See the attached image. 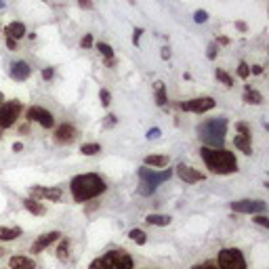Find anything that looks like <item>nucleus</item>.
Listing matches in <instances>:
<instances>
[{
	"mask_svg": "<svg viewBox=\"0 0 269 269\" xmlns=\"http://www.w3.org/2000/svg\"><path fill=\"white\" fill-rule=\"evenodd\" d=\"M107 189V183L101 175L97 173H84V175H76L69 181V191L76 202L84 204L89 200H95L97 196H101Z\"/></svg>",
	"mask_w": 269,
	"mask_h": 269,
	"instance_id": "f257e3e1",
	"label": "nucleus"
},
{
	"mask_svg": "<svg viewBox=\"0 0 269 269\" xmlns=\"http://www.w3.org/2000/svg\"><path fill=\"white\" fill-rule=\"evenodd\" d=\"M200 156L206 164V168L215 175H232L238 171V160L236 156L225 149V147H200Z\"/></svg>",
	"mask_w": 269,
	"mask_h": 269,
	"instance_id": "f03ea898",
	"label": "nucleus"
},
{
	"mask_svg": "<svg viewBox=\"0 0 269 269\" xmlns=\"http://www.w3.org/2000/svg\"><path fill=\"white\" fill-rule=\"evenodd\" d=\"M196 133L200 137L202 145L206 147H223L225 135H227V120L225 118H210L196 126Z\"/></svg>",
	"mask_w": 269,
	"mask_h": 269,
	"instance_id": "7ed1b4c3",
	"label": "nucleus"
},
{
	"mask_svg": "<svg viewBox=\"0 0 269 269\" xmlns=\"http://www.w3.org/2000/svg\"><path fill=\"white\" fill-rule=\"evenodd\" d=\"M133 267H135V261L131 254L122 248H114L101 254V257H97L89 269H133Z\"/></svg>",
	"mask_w": 269,
	"mask_h": 269,
	"instance_id": "20e7f679",
	"label": "nucleus"
},
{
	"mask_svg": "<svg viewBox=\"0 0 269 269\" xmlns=\"http://www.w3.org/2000/svg\"><path fill=\"white\" fill-rule=\"evenodd\" d=\"M215 265L219 269H246V259H244L242 250H238V248H223L217 254Z\"/></svg>",
	"mask_w": 269,
	"mask_h": 269,
	"instance_id": "39448f33",
	"label": "nucleus"
},
{
	"mask_svg": "<svg viewBox=\"0 0 269 269\" xmlns=\"http://www.w3.org/2000/svg\"><path fill=\"white\" fill-rule=\"evenodd\" d=\"M171 177H173V171H171V168H164V171H153V168H147V166L139 168V179H141V183H145V185H151L153 189L158 187L160 183L168 181Z\"/></svg>",
	"mask_w": 269,
	"mask_h": 269,
	"instance_id": "423d86ee",
	"label": "nucleus"
},
{
	"mask_svg": "<svg viewBox=\"0 0 269 269\" xmlns=\"http://www.w3.org/2000/svg\"><path fill=\"white\" fill-rule=\"evenodd\" d=\"M21 114V103L19 101H5L0 105V129H11L17 122Z\"/></svg>",
	"mask_w": 269,
	"mask_h": 269,
	"instance_id": "0eeeda50",
	"label": "nucleus"
},
{
	"mask_svg": "<svg viewBox=\"0 0 269 269\" xmlns=\"http://www.w3.org/2000/svg\"><path fill=\"white\" fill-rule=\"evenodd\" d=\"M232 210L240 215H261L267 210V204L263 200H238L232 202Z\"/></svg>",
	"mask_w": 269,
	"mask_h": 269,
	"instance_id": "6e6552de",
	"label": "nucleus"
},
{
	"mask_svg": "<svg viewBox=\"0 0 269 269\" xmlns=\"http://www.w3.org/2000/svg\"><path fill=\"white\" fill-rule=\"evenodd\" d=\"M27 120H30V122H38L42 129H53V126H55V116L51 114L49 109L38 107V105L27 109Z\"/></svg>",
	"mask_w": 269,
	"mask_h": 269,
	"instance_id": "1a4fd4ad",
	"label": "nucleus"
},
{
	"mask_svg": "<svg viewBox=\"0 0 269 269\" xmlns=\"http://www.w3.org/2000/svg\"><path fill=\"white\" fill-rule=\"evenodd\" d=\"M215 99L212 97H196V99H189V101L181 103V109L185 111H194V114H204V111H210L215 107Z\"/></svg>",
	"mask_w": 269,
	"mask_h": 269,
	"instance_id": "9d476101",
	"label": "nucleus"
},
{
	"mask_svg": "<svg viewBox=\"0 0 269 269\" xmlns=\"http://www.w3.org/2000/svg\"><path fill=\"white\" fill-rule=\"evenodd\" d=\"M32 198H42V200H51V202H61L63 191L59 187H42V185H34L30 189Z\"/></svg>",
	"mask_w": 269,
	"mask_h": 269,
	"instance_id": "9b49d317",
	"label": "nucleus"
},
{
	"mask_svg": "<svg viewBox=\"0 0 269 269\" xmlns=\"http://www.w3.org/2000/svg\"><path fill=\"white\" fill-rule=\"evenodd\" d=\"M63 234L61 232H47V234H42V236H38V240L32 244V252L34 254H38V252H42V250H47L51 244H55V242H59V238H61Z\"/></svg>",
	"mask_w": 269,
	"mask_h": 269,
	"instance_id": "f8f14e48",
	"label": "nucleus"
},
{
	"mask_svg": "<svg viewBox=\"0 0 269 269\" xmlns=\"http://www.w3.org/2000/svg\"><path fill=\"white\" fill-rule=\"evenodd\" d=\"M177 175H179L181 181H185V183H198V181H204L206 179L204 173H200L198 168L187 166V164H179L177 166Z\"/></svg>",
	"mask_w": 269,
	"mask_h": 269,
	"instance_id": "ddd939ff",
	"label": "nucleus"
},
{
	"mask_svg": "<svg viewBox=\"0 0 269 269\" xmlns=\"http://www.w3.org/2000/svg\"><path fill=\"white\" fill-rule=\"evenodd\" d=\"M76 137H78V131L72 124H61V126H57V131H55V141L61 145L72 143V141H76Z\"/></svg>",
	"mask_w": 269,
	"mask_h": 269,
	"instance_id": "4468645a",
	"label": "nucleus"
},
{
	"mask_svg": "<svg viewBox=\"0 0 269 269\" xmlns=\"http://www.w3.org/2000/svg\"><path fill=\"white\" fill-rule=\"evenodd\" d=\"M30 76H32L30 63H25V61H15V63H11V78H13V80L23 82V80H27Z\"/></svg>",
	"mask_w": 269,
	"mask_h": 269,
	"instance_id": "2eb2a0df",
	"label": "nucleus"
},
{
	"mask_svg": "<svg viewBox=\"0 0 269 269\" xmlns=\"http://www.w3.org/2000/svg\"><path fill=\"white\" fill-rule=\"evenodd\" d=\"M9 269H36V261L30 259V257L15 254V257L9 259Z\"/></svg>",
	"mask_w": 269,
	"mask_h": 269,
	"instance_id": "dca6fc26",
	"label": "nucleus"
},
{
	"mask_svg": "<svg viewBox=\"0 0 269 269\" xmlns=\"http://www.w3.org/2000/svg\"><path fill=\"white\" fill-rule=\"evenodd\" d=\"M5 34H7V38L19 40V38L25 36V25H23L21 21H13V23H9V25L5 27Z\"/></svg>",
	"mask_w": 269,
	"mask_h": 269,
	"instance_id": "f3484780",
	"label": "nucleus"
},
{
	"mask_svg": "<svg viewBox=\"0 0 269 269\" xmlns=\"http://www.w3.org/2000/svg\"><path fill=\"white\" fill-rule=\"evenodd\" d=\"M234 145L242 151V153H246V156H250L252 153V145H250V135H236L234 137Z\"/></svg>",
	"mask_w": 269,
	"mask_h": 269,
	"instance_id": "a211bd4d",
	"label": "nucleus"
},
{
	"mask_svg": "<svg viewBox=\"0 0 269 269\" xmlns=\"http://www.w3.org/2000/svg\"><path fill=\"white\" fill-rule=\"evenodd\" d=\"M145 221L149 225H156V227H166V225H171V217L168 215H158V212H149V215L145 217Z\"/></svg>",
	"mask_w": 269,
	"mask_h": 269,
	"instance_id": "6ab92c4d",
	"label": "nucleus"
},
{
	"mask_svg": "<svg viewBox=\"0 0 269 269\" xmlns=\"http://www.w3.org/2000/svg\"><path fill=\"white\" fill-rule=\"evenodd\" d=\"M244 101L250 103V105H261L263 103V95L259 91H254L250 84H246V89H244Z\"/></svg>",
	"mask_w": 269,
	"mask_h": 269,
	"instance_id": "aec40b11",
	"label": "nucleus"
},
{
	"mask_svg": "<svg viewBox=\"0 0 269 269\" xmlns=\"http://www.w3.org/2000/svg\"><path fill=\"white\" fill-rule=\"evenodd\" d=\"M21 202H23V206H25L27 210L32 212V215H38V217H42V215H45V212H47V208H45V206H42L40 202H36V198H25V200H21Z\"/></svg>",
	"mask_w": 269,
	"mask_h": 269,
	"instance_id": "412c9836",
	"label": "nucleus"
},
{
	"mask_svg": "<svg viewBox=\"0 0 269 269\" xmlns=\"http://www.w3.org/2000/svg\"><path fill=\"white\" fill-rule=\"evenodd\" d=\"M145 166H151V168H164L168 166V156H145Z\"/></svg>",
	"mask_w": 269,
	"mask_h": 269,
	"instance_id": "4be33fe9",
	"label": "nucleus"
},
{
	"mask_svg": "<svg viewBox=\"0 0 269 269\" xmlns=\"http://www.w3.org/2000/svg\"><path fill=\"white\" fill-rule=\"evenodd\" d=\"M69 246H72L69 238H59V246H57V259L59 261H67L69 259Z\"/></svg>",
	"mask_w": 269,
	"mask_h": 269,
	"instance_id": "5701e85b",
	"label": "nucleus"
},
{
	"mask_svg": "<svg viewBox=\"0 0 269 269\" xmlns=\"http://www.w3.org/2000/svg\"><path fill=\"white\" fill-rule=\"evenodd\" d=\"M21 236V229L19 227H0V242H11Z\"/></svg>",
	"mask_w": 269,
	"mask_h": 269,
	"instance_id": "b1692460",
	"label": "nucleus"
},
{
	"mask_svg": "<svg viewBox=\"0 0 269 269\" xmlns=\"http://www.w3.org/2000/svg\"><path fill=\"white\" fill-rule=\"evenodd\" d=\"M166 89H164V84L162 82H156V103H158L160 107H164L166 105Z\"/></svg>",
	"mask_w": 269,
	"mask_h": 269,
	"instance_id": "393cba45",
	"label": "nucleus"
},
{
	"mask_svg": "<svg viewBox=\"0 0 269 269\" xmlns=\"http://www.w3.org/2000/svg\"><path fill=\"white\" fill-rule=\"evenodd\" d=\"M129 238L133 240L135 244H139V246H143V244L147 242V236H145L143 229H131V232H129Z\"/></svg>",
	"mask_w": 269,
	"mask_h": 269,
	"instance_id": "a878e982",
	"label": "nucleus"
},
{
	"mask_svg": "<svg viewBox=\"0 0 269 269\" xmlns=\"http://www.w3.org/2000/svg\"><path fill=\"white\" fill-rule=\"evenodd\" d=\"M80 151H82L84 156H95V153L101 151V145H99V143H84V145L80 147Z\"/></svg>",
	"mask_w": 269,
	"mask_h": 269,
	"instance_id": "bb28decb",
	"label": "nucleus"
},
{
	"mask_svg": "<svg viewBox=\"0 0 269 269\" xmlns=\"http://www.w3.org/2000/svg\"><path fill=\"white\" fill-rule=\"evenodd\" d=\"M97 49H99V53H101L105 59H114V49H111L109 45H105V42H99Z\"/></svg>",
	"mask_w": 269,
	"mask_h": 269,
	"instance_id": "cd10ccee",
	"label": "nucleus"
},
{
	"mask_svg": "<svg viewBox=\"0 0 269 269\" xmlns=\"http://www.w3.org/2000/svg\"><path fill=\"white\" fill-rule=\"evenodd\" d=\"M215 76H217V80H221V82L225 84V87H234V78H232L227 72H223V69H217Z\"/></svg>",
	"mask_w": 269,
	"mask_h": 269,
	"instance_id": "c85d7f7f",
	"label": "nucleus"
},
{
	"mask_svg": "<svg viewBox=\"0 0 269 269\" xmlns=\"http://www.w3.org/2000/svg\"><path fill=\"white\" fill-rule=\"evenodd\" d=\"M99 99H101V105H103V107H109V103H111V95H109V91L101 89V91H99Z\"/></svg>",
	"mask_w": 269,
	"mask_h": 269,
	"instance_id": "c756f323",
	"label": "nucleus"
},
{
	"mask_svg": "<svg viewBox=\"0 0 269 269\" xmlns=\"http://www.w3.org/2000/svg\"><path fill=\"white\" fill-rule=\"evenodd\" d=\"M238 76L240 78H248L250 76V67L244 61H240V65H238Z\"/></svg>",
	"mask_w": 269,
	"mask_h": 269,
	"instance_id": "7c9ffc66",
	"label": "nucleus"
},
{
	"mask_svg": "<svg viewBox=\"0 0 269 269\" xmlns=\"http://www.w3.org/2000/svg\"><path fill=\"white\" fill-rule=\"evenodd\" d=\"M194 19H196V23H204V21H208V13L206 11H196Z\"/></svg>",
	"mask_w": 269,
	"mask_h": 269,
	"instance_id": "2f4dec72",
	"label": "nucleus"
},
{
	"mask_svg": "<svg viewBox=\"0 0 269 269\" xmlns=\"http://www.w3.org/2000/svg\"><path fill=\"white\" fill-rule=\"evenodd\" d=\"M191 269H219L212 261H204V263H198V265H194Z\"/></svg>",
	"mask_w": 269,
	"mask_h": 269,
	"instance_id": "473e14b6",
	"label": "nucleus"
},
{
	"mask_svg": "<svg viewBox=\"0 0 269 269\" xmlns=\"http://www.w3.org/2000/svg\"><path fill=\"white\" fill-rule=\"evenodd\" d=\"M236 131H238L240 135H250V129H248L246 122H238V124H236Z\"/></svg>",
	"mask_w": 269,
	"mask_h": 269,
	"instance_id": "72a5a7b5",
	"label": "nucleus"
},
{
	"mask_svg": "<svg viewBox=\"0 0 269 269\" xmlns=\"http://www.w3.org/2000/svg\"><path fill=\"white\" fill-rule=\"evenodd\" d=\"M252 221H254V223H259L261 227H269V219L263 215V212H261V215H257V217H254Z\"/></svg>",
	"mask_w": 269,
	"mask_h": 269,
	"instance_id": "f704fd0d",
	"label": "nucleus"
},
{
	"mask_svg": "<svg viewBox=\"0 0 269 269\" xmlns=\"http://www.w3.org/2000/svg\"><path fill=\"white\" fill-rule=\"evenodd\" d=\"M80 47H82V49H91V47H93V36H91V34L84 36V38L80 40Z\"/></svg>",
	"mask_w": 269,
	"mask_h": 269,
	"instance_id": "c9c22d12",
	"label": "nucleus"
},
{
	"mask_svg": "<svg viewBox=\"0 0 269 269\" xmlns=\"http://www.w3.org/2000/svg\"><path fill=\"white\" fill-rule=\"evenodd\" d=\"M206 55H208V59H210V61L217 57V42H212V45L208 47V53H206Z\"/></svg>",
	"mask_w": 269,
	"mask_h": 269,
	"instance_id": "e433bc0d",
	"label": "nucleus"
},
{
	"mask_svg": "<svg viewBox=\"0 0 269 269\" xmlns=\"http://www.w3.org/2000/svg\"><path fill=\"white\" fill-rule=\"evenodd\" d=\"M53 76H55L53 67H47V69H42V78H45L47 82H49V80H53Z\"/></svg>",
	"mask_w": 269,
	"mask_h": 269,
	"instance_id": "4c0bfd02",
	"label": "nucleus"
},
{
	"mask_svg": "<svg viewBox=\"0 0 269 269\" xmlns=\"http://www.w3.org/2000/svg\"><path fill=\"white\" fill-rule=\"evenodd\" d=\"M141 34H143V30H141V27H135V32H133V42H135V45H139Z\"/></svg>",
	"mask_w": 269,
	"mask_h": 269,
	"instance_id": "58836bf2",
	"label": "nucleus"
},
{
	"mask_svg": "<svg viewBox=\"0 0 269 269\" xmlns=\"http://www.w3.org/2000/svg\"><path fill=\"white\" fill-rule=\"evenodd\" d=\"M116 120H118V118H116L114 114H109V116L105 118V126H107V129H109V126H114V124H116Z\"/></svg>",
	"mask_w": 269,
	"mask_h": 269,
	"instance_id": "ea45409f",
	"label": "nucleus"
},
{
	"mask_svg": "<svg viewBox=\"0 0 269 269\" xmlns=\"http://www.w3.org/2000/svg\"><path fill=\"white\" fill-rule=\"evenodd\" d=\"M158 137H160V129H151L147 133V139H158Z\"/></svg>",
	"mask_w": 269,
	"mask_h": 269,
	"instance_id": "a19ab883",
	"label": "nucleus"
},
{
	"mask_svg": "<svg viewBox=\"0 0 269 269\" xmlns=\"http://www.w3.org/2000/svg\"><path fill=\"white\" fill-rule=\"evenodd\" d=\"M7 47H9L11 51H15V49H17V40H13V38H7Z\"/></svg>",
	"mask_w": 269,
	"mask_h": 269,
	"instance_id": "79ce46f5",
	"label": "nucleus"
},
{
	"mask_svg": "<svg viewBox=\"0 0 269 269\" xmlns=\"http://www.w3.org/2000/svg\"><path fill=\"white\" fill-rule=\"evenodd\" d=\"M78 5H80L82 9H93V3H91V0H78Z\"/></svg>",
	"mask_w": 269,
	"mask_h": 269,
	"instance_id": "37998d69",
	"label": "nucleus"
},
{
	"mask_svg": "<svg viewBox=\"0 0 269 269\" xmlns=\"http://www.w3.org/2000/svg\"><path fill=\"white\" fill-rule=\"evenodd\" d=\"M250 72H252V74H263V67H261V65H252Z\"/></svg>",
	"mask_w": 269,
	"mask_h": 269,
	"instance_id": "c03bdc74",
	"label": "nucleus"
},
{
	"mask_svg": "<svg viewBox=\"0 0 269 269\" xmlns=\"http://www.w3.org/2000/svg\"><path fill=\"white\" fill-rule=\"evenodd\" d=\"M23 149V143H17V141H15V143H13V151H21Z\"/></svg>",
	"mask_w": 269,
	"mask_h": 269,
	"instance_id": "a18cd8bd",
	"label": "nucleus"
},
{
	"mask_svg": "<svg viewBox=\"0 0 269 269\" xmlns=\"http://www.w3.org/2000/svg\"><path fill=\"white\" fill-rule=\"evenodd\" d=\"M236 27H238V30H242V32H246V23H242V21H238Z\"/></svg>",
	"mask_w": 269,
	"mask_h": 269,
	"instance_id": "49530a36",
	"label": "nucleus"
},
{
	"mask_svg": "<svg viewBox=\"0 0 269 269\" xmlns=\"http://www.w3.org/2000/svg\"><path fill=\"white\" fill-rule=\"evenodd\" d=\"M168 57H171V51H168V49H162V59H168Z\"/></svg>",
	"mask_w": 269,
	"mask_h": 269,
	"instance_id": "de8ad7c7",
	"label": "nucleus"
},
{
	"mask_svg": "<svg viewBox=\"0 0 269 269\" xmlns=\"http://www.w3.org/2000/svg\"><path fill=\"white\" fill-rule=\"evenodd\" d=\"M3 103H5V95H3V93H0V105H3Z\"/></svg>",
	"mask_w": 269,
	"mask_h": 269,
	"instance_id": "09e8293b",
	"label": "nucleus"
},
{
	"mask_svg": "<svg viewBox=\"0 0 269 269\" xmlns=\"http://www.w3.org/2000/svg\"><path fill=\"white\" fill-rule=\"evenodd\" d=\"M5 7V0H0V9H3Z\"/></svg>",
	"mask_w": 269,
	"mask_h": 269,
	"instance_id": "8fccbe9b",
	"label": "nucleus"
},
{
	"mask_svg": "<svg viewBox=\"0 0 269 269\" xmlns=\"http://www.w3.org/2000/svg\"><path fill=\"white\" fill-rule=\"evenodd\" d=\"M3 254H5V250H3V248H0V257H3Z\"/></svg>",
	"mask_w": 269,
	"mask_h": 269,
	"instance_id": "3c124183",
	"label": "nucleus"
},
{
	"mask_svg": "<svg viewBox=\"0 0 269 269\" xmlns=\"http://www.w3.org/2000/svg\"><path fill=\"white\" fill-rule=\"evenodd\" d=\"M0 139H3V129H0Z\"/></svg>",
	"mask_w": 269,
	"mask_h": 269,
	"instance_id": "603ef678",
	"label": "nucleus"
}]
</instances>
